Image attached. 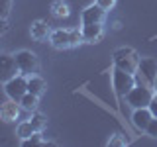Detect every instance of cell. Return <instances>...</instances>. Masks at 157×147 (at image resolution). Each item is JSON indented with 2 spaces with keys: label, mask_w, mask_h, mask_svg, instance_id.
<instances>
[{
  "label": "cell",
  "mask_w": 157,
  "mask_h": 147,
  "mask_svg": "<svg viewBox=\"0 0 157 147\" xmlns=\"http://www.w3.org/2000/svg\"><path fill=\"white\" fill-rule=\"evenodd\" d=\"M20 108H22V106H20V102L8 98L6 102L0 104V120H2V122H14L20 116Z\"/></svg>",
  "instance_id": "30bf717a"
},
{
  "label": "cell",
  "mask_w": 157,
  "mask_h": 147,
  "mask_svg": "<svg viewBox=\"0 0 157 147\" xmlns=\"http://www.w3.org/2000/svg\"><path fill=\"white\" fill-rule=\"evenodd\" d=\"M4 90H6V96L8 98L20 102V100H22V96L28 92V77H24V75H20V73H18V75L12 77L8 82H4Z\"/></svg>",
  "instance_id": "5b68a950"
},
{
  "label": "cell",
  "mask_w": 157,
  "mask_h": 147,
  "mask_svg": "<svg viewBox=\"0 0 157 147\" xmlns=\"http://www.w3.org/2000/svg\"><path fill=\"white\" fill-rule=\"evenodd\" d=\"M149 112L153 114V118H157V94H153V98H151V102H149Z\"/></svg>",
  "instance_id": "cb8c5ba5"
},
{
  "label": "cell",
  "mask_w": 157,
  "mask_h": 147,
  "mask_svg": "<svg viewBox=\"0 0 157 147\" xmlns=\"http://www.w3.org/2000/svg\"><path fill=\"white\" fill-rule=\"evenodd\" d=\"M96 4L100 8H104V10H112L116 6V0H96Z\"/></svg>",
  "instance_id": "603a6c76"
},
{
  "label": "cell",
  "mask_w": 157,
  "mask_h": 147,
  "mask_svg": "<svg viewBox=\"0 0 157 147\" xmlns=\"http://www.w3.org/2000/svg\"><path fill=\"white\" fill-rule=\"evenodd\" d=\"M82 39L88 43H94L102 37V24H85L82 26Z\"/></svg>",
  "instance_id": "7c38bea8"
},
{
  "label": "cell",
  "mask_w": 157,
  "mask_h": 147,
  "mask_svg": "<svg viewBox=\"0 0 157 147\" xmlns=\"http://www.w3.org/2000/svg\"><path fill=\"white\" fill-rule=\"evenodd\" d=\"M153 88H151L149 85H136L134 88H132L130 92L126 94V100L128 104H130L132 108H147L151 102V98H153Z\"/></svg>",
  "instance_id": "7a4b0ae2"
},
{
  "label": "cell",
  "mask_w": 157,
  "mask_h": 147,
  "mask_svg": "<svg viewBox=\"0 0 157 147\" xmlns=\"http://www.w3.org/2000/svg\"><path fill=\"white\" fill-rule=\"evenodd\" d=\"M106 18V10L100 8L98 4H90V6H86L85 10H82L81 14V20H82V26L85 24H102Z\"/></svg>",
  "instance_id": "ba28073f"
},
{
  "label": "cell",
  "mask_w": 157,
  "mask_h": 147,
  "mask_svg": "<svg viewBox=\"0 0 157 147\" xmlns=\"http://www.w3.org/2000/svg\"><path fill=\"white\" fill-rule=\"evenodd\" d=\"M137 61H140V57L132 47H122L114 51V67H120L128 73L137 71Z\"/></svg>",
  "instance_id": "277c9868"
},
{
  "label": "cell",
  "mask_w": 157,
  "mask_h": 147,
  "mask_svg": "<svg viewBox=\"0 0 157 147\" xmlns=\"http://www.w3.org/2000/svg\"><path fill=\"white\" fill-rule=\"evenodd\" d=\"M33 131H36V127H33V126H32V122L28 120V122H22V124L18 126L16 134H18V137H20V139H28V137L32 135Z\"/></svg>",
  "instance_id": "e0dca14e"
},
{
  "label": "cell",
  "mask_w": 157,
  "mask_h": 147,
  "mask_svg": "<svg viewBox=\"0 0 157 147\" xmlns=\"http://www.w3.org/2000/svg\"><path fill=\"white\" fill-rule=\"evenodd\" d=\"M37 104H39V96L32 94V92H26V94L22 96V100H20V106L28 112H33L37 108Z\"/></svg>",
  "instance_id": "9a60e30c"
},
{
  "label": "cell",
  "mask_w": 157,
  "mask_h": 147,
  "mask_svg": "<svg viewBox=\"0 0 157 147\" xmlns=\"http://www.w3.org/2000/svg\"><path fill=\"white\" fill-rule=\"evenodd\" d=\"M14 59H16V65H18V71L20 75L24 77H32L37 73L39 69V59L33 51H28V49H22V51L14 53Z\"/></svg>",
  "instance_id": "3957f363"
},
{
  "label": "cell",
  "mask_w": 157,
  "mask_h": 147,
  "mask_svg": "<svg viewBox=\"0 0 157 147\" xmlns=\"http://www.w3.org/2000/svg\"><path fill=\"white\" fill-rule=\"evenodd\" d=\"M51 14H53L55 18L61 20V18H67L71 12H69V6L63 2V0H55V2L51 4Z\"/></svg>",
  "instance_id": "2e32d148"
},
{
  "label": "cell",
  "mask_w": 157,
  "mask_h": 147,
  "mask_svg": "<svg viewBox=\"0 0 157 147\" xmlns=\"http://www.w3.org/2000/svg\"><path fill=\"white\" fill-rule=\"evenodd\" d=\"M8 22H6V18H0V36H4V33L8 32Z\"/></svg>",
  "instance_id": "d4e9b609"
},
{
  "label": "cell",
  "mask_w": 157,
  "mask_h": 147,
  "mask_svg": "<svg viewBox=\"0 0 157 147\" xmlns=\"http://www.w3.org/2000/svg\"><path fill=\"white\" fill-rule=\"evenodd\" d=\"M136 73L145 81V85L151 86V85H153V81H155V75H157V61H155V59H151V57L140 59V61H137V71Z\"/></svg>",
  "instance_id": "8992f818"
},
{
  "label": "cell",
  "mask_w": 157,
  "mask_h": 147,
  "mask_svg": "<svg viewBox=\"0 0 157 147\" xmlns=\"http://www.w3.org/2000/svg\"><path fill=\"white\" fill-rule=\"evenodd\" d=\"M145 134L149 137H153V139H157V118H151L149 126L145 127Z\"/></svg>",
  "instance_id": "44dd1931"
},
{
  "label": "cell",
  "mask_w": 157,
  "mask_h": 147,
  "mask_svg": "<svg viewBox=\"0 0 157 147\" xmlns=\"http://www.w3.org/2000/svg\"><path fill=\"white\" fill-rule=\"evenodd\" d=\"M153 114L149 112V108H136L134 114H132V124L137 131H145V127L149 126Z\"/></svg>",
  "instance_id": "8fae6325"
},
{
  "label": "cell",
  "mask_w": 157,
  "mask_h": 147,
  "mask_svg": "<svg viewBox=\"0 0 157 147\" xmlns=\"http://www.w3.org/2000/svg\"><path fill=\"white\" fill-rule=\"evenodd\" d=\"M47 36H49V26H47V22L37 20V22L32 24V37H36V39H45Z\"/></svg>",
  "instance_id": "5bb4252c"
},
{
  "label": "cell",
  "mask_w": 157,
  "mask_h": 147,
  "mask_svg": "<svg viewBox=\"0 0 157 147\" xmlns=\"http://www.w3.org/2000/svg\"><path fill=\"white\" fill-rule=\"evenodd\" d=\"M10 8H12V0H0V18H8Z\"/></svg>",
  "instance_id": "ffe728a7"
},
{
  "label": "cell",
  "mask_w": 157,
  "mask_h": 147,
  "mask_svg": "<svg viewBox=\"0 0 157 147\" xmlns=\"http://www.w3.org/2000/svg\"><path fill=\"white\" fill-rule=\"evenodd\" d=\"M22 145L24 147H29V145H43V137H41V131H33L28 139H22Z\"/></svg>",
  "instance_id": "d6986e66"
},
{
  "label": "cell",
  "mask_w": 157,
  "mask_h": 147,
  "mask_svg": "<svg viewBox=\"0 0 157 147\" xmlns=\"http://www.w3.org/2000/svg\"><path fill=\"white\" fill-rule=\"evenodd\" d=\"M126 143H128V141L122 135H114V137H110V141H108V145H110V147H122V145H126Z\"/></svg>",
  "instance_id": "7402d4cb"
},
{
  "label": "cell",
  "mask_w": 157,
  "mask_h": 147,
  "mask_svg": "<svg viewBox=\"0 0 157 147\" xmlns=\"http://www.w3.org/2000/svg\"><path fill=\"white\" fill-rule=\"evenodd\" d=\"M45 81H43L41 77H37V75H32V77H28V92H32V94H36V96H41L43 92H45Z\"/></svg>",
  "instance_id": "4fadbf2b"
},
{
  "label": "cell",
  "mask_w": 157,
  "mask_h": 147,
  "mask_svg": "<svg viewBox=\"0 0 157 147\" xmlns=\"http://www.w3.org/2000/svg\"><path fill=\"white\" fill-rule=\"evenodd\" d=\"M29 122H32V126L36 127V131H41L43 127H45V124H47V118L43 114H39V112H33L32 118H29Z\"/></svg>",
  "instance_id": "ac0fdd59"
},
{
  "label": "cell",
  "mask_w": 157,
  "mask_h": 147,
  "mask_svg": "<svg viewBox=\"0 0 157 147\" xmlns=\"http://www.w3.org/2000/svg\"><path fill=\"white\" fill-rule=\"evenodd\" d=\"M151 88H153V92L157 94V75H155V81H153V85H151Z\"/></svg>",
  "instance_id": "484cf974"
},
{
  "label": "cell",
  "mask_w": 157,
  "mask_h": 147,
  "mask_svg": "<svg viewBox=\"0 0 157 147\" xmlns=\"http://www.w3.org/2000/svg\"><path fill=\"white\" fill-rule=\"evenodd\" d=\"M18 65L14 55H8V53H0V82H8L12 77L18 75Z\"/></svg>",
  "instance_id": "52a82bcc"
},
{
  "label": "cell",
  "mask_w": 157,
  "mask_h": 147,
  "mask_svg": "<svg viewBox=\"0 0 157 147\" xmlns=\"http://www.w3.org/2000/svg\"><path fill=\"white\" fill-rule=\"evenodd\" d=\"M49 41L55 49H67L73 47V37L69 29H55V32L49 33Z\"/></svg>",
  "instance_id": "9c48e42d"
},
{
  "label": "cell",
  "mask_w": 157,
  "mask_h": 147,
  "mask_svg": "<svg viewBox=\"0 0 157 147\" xmlns=\"http://www.w3.org/2000/svg\"><path fill=\"white\" fill-rule=\"evenodd\" d=\"M112 86L118 98H126V94L136 86V77L134 73H128L120 67L112 69Z\"/></svg>",
  "instance_id": "6da1fadb"
}]
</instances>
